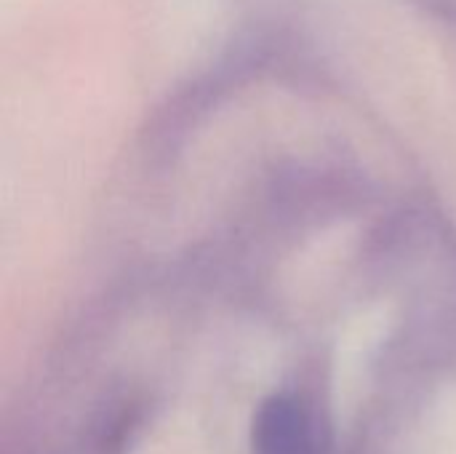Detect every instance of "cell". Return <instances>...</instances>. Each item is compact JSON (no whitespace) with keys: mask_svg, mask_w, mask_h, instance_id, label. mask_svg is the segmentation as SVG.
<instances>
[{"mask_svg":"<svg viewBox=\"0 0 456 454\" xmlns=\"http://www.w3.org/2000/svg\"><path fill=\"white\" fill-rule=\"evenodd\" d=\"M251 454H318L313 415L297 396H270L254 415Z\"/></svg>","mask_w":456,"mask_h":454,"instance_id":"cell-1","label":"cell"}]
</instances>
